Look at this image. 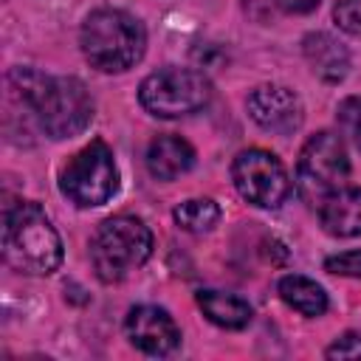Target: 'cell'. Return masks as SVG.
<instances>
[{"instance_id":"7c38bea8","label":"cell","mask_w":361,"mask_h":361,"mask_svg":"<svg viewBox=\"0 0 361 361\" xmlns=\"http://www.w3.org/2000/svg\"><path fill=\"white\" fill-rule=\"evenodd\" d=\"M195 166V147L172 133H164L147 147V169L155 180H175Z\"/></svg>"},{"instance_id":"5b68a950","label":"cell","mask_w":361,"mask_h":361,"mask_svg":"<svg viewBox=\"0 0 361 361\" xmlns=\"http://www.w3.org/2000/svg\"><path fill=\"white\" fill-rule=\"evenodd\" d=\"M347 178H350V158H347L344 138L330 130L310 135L299 152L296 178H293V186L302 203H307L310 209H319L324 197L347 186Z\"/></svg>"},{"instance_id":"5bb4252c","label":"cell","mask_w":361,"mask_h":361,"mask_svg":"<svg viewBox=\"0 0 361 361\" xmlns=\"http://www.w3.org/2000/svg\"><path fill=\"white\" fill-rule=\"evenodd\" d=\"M197 305L212 324L226 330H243L254 316L251 305L243 296L226 293V290H197Z\"/></svg>"},{"instance_id":"8fae6325","label":"cell","mask_w":361,"mask_h":361,"mask_svg":"<svg viewBox=\"0 0 361 361\" xmlns=\"http://www.w3.org/2000/svg\"><path fill=\"white\" fill-rule=\"evenodd\" d=\"M319 223L333 237L361 234V186H341L316 209Z\"/></svg>"},{"instance_id":"3957f363","label":"cell","mask_w":361,"mask_h":361,"mask_svg":"<svg viewBox=\"0 0 361 361\" xmlns=\"http://www.w3.org/2000/svg\"><path fill=\"white\" fill-rule=\"evenodd\" d=\"M85 59L102 73L130 71L147 48V31L138 17L121 8H96L79 28Z\"/></svg>"},{"instance_id":"ffe728a7","label":"cell","mask_w":361,"mask_h":361,"mask_svg":"<svg viewBox=\"0 0 361 361\" xmlns=\"http://www.w3.org/2000/svg\"><path fill=\"white\" fill-rule=\"evenodd\" d=\"M324 355L327 358H361V333H344V336H338L327 347Z\"/></svg>"},{"instance_id":"7a4b0ae2","label":"cell","mask_w":361,"mask_h":361,"mask_svg":"<svg viewBox=\"0 0 361 361\" xmlns=\"http://www.w3.org/2000/svg\"><path fill=\"white\" fill-rule=\"evenodd\" d=\"M3 259L28 276L54 274L62 262V240L51 217L34 200L8 203L3 212Z\"/></svg>"},{"instance_id":"44dd1931","label":"cell","mask_w":361,"mask_h":361,"mask_svg":"<svg viewBox=\"0 0 361 361\" xmlns=\"http://www.w3.org/2000/svg\"><path fill=\"white\" fill-rule=\"evenodd\" d=\"M274 6H279L288 14H310L322 0H271Z\"/></svg>"},{"instance_id":"d6986e66","label":"cell","mask_w":361,"mask_h":361,"mask_svg":"<svg viewBox=\"0 0 361 361\" xmlns=\"http://www.w3.org/2000/svg\"><path fill=\"white\" fill-rule=\"evenodd\" d=\"M324 268L336 276H350V279H361V251H341L324 259Z\"/></svg>"},{"instance_id":"ac0fdd59","label":"cell","mask_w":361,"mask_h":361,"mask_svg":"<svg viewBox=\"0 0 361 361\" xmlns=\"http://www.w3.org/2000/svg\"><path fill=\"white\" fill-rule=\"evenodd\" d=\"M333 17L341 31L361 37V0H338L333 8Z\"/></svg>"},{"instance_id":"277c9868","label":"cell","mask_w":361,"mask_h":361,"mask_svg":"<svg viewBox=\"0 0 361 361\" xmlns=\"http://www.w3.org/2000/svg\"><path fill=\"white\" fill-rule=\"evenodd\" d=\"M90 265L107 285L127 279L152 254V231L141 217L113 214L102 220L90 237Z\"/></svg>"},{"instance_id":"30bf717a","label":"cell","mask_w":361,"mask_h":361,"mask_svg":"<svg viewBox=\"0 0 361 361\" xmlns=\"http://www.w3.org/2000/svg\"><path fill=\"white\" fill-rule=\"evenodd\" d=\"M127 338L135 350L147 355H169L180 344V330L175 319L158 305H135L124 319Z\"/></svg>"},{"instance_id":"ba28073f","label":"cell","mask_w":361,"mask_h":361,"mask_svg":"<svg viewBox=\"0 0 361 361\" xmlns=\"http://www.w3.org/2000/svg\"><path fill=\"white\" fill-rule=\"evenodd\" d=\"M231 180L234 189L259 209H279L293 189L285 164L274 152L259 147L237 152V158L231 161Z\"/></svg>"},{"instance_id":"52a82bcc","label":"cell","mask_w":361,"mask_h":361,"mask_svg":"<svg viewBox=\"0 0 361 361\" xmlns=\"http://www.w3.org/2000/svg\"><path fill=\"white\" fill-rule=\"evenodd\" d=\"M59 189L71 203L82 209L107 203L118 192V166L107 141L93 138L90 144H85L62 166Z\"/></svg>"},{"instance_id":"4fadbf2b","label":"cell","mask_w":361,"mask_h":361,"mask_svg":"<svg viewBox=\"0 0 361 361\" xmlns=\"http://www.w3.org/2000/svg\"><path fill=\"white\" fill-rule=\"evenodd\" d=\"M302 51L310 71L324 82H341L350 71V54L333 34H324V31L307 34L302 42Z\"/></svg>"},{"instance_id":"9a60e30c","label":"cell","mask_w":361,"mask_h":361,"mask_svg":"<svg viewBox=\"0 0 361 361\" xmlns=\"http://www.w3.org/2000/svg\"><path fill=\"white\" fill-rule=\"evenodd\" d=\"M276 293L288 307H293L296 313H302L307 319L324 316V310L330 305L324 288L319 282H313L310 276H302V274H285L276 285Z\"/></svg>"},{"instance_id":"9c48e42d","label":"cell","mask_w":361,"mask_h":361,"mask_svg":"<svg viewBox=\"0 0 361 361\" xmlns=\"http://www.w3.org/2000/svg\"><path fill=\"white\" fill-rule=\"evenodd\" d=\"M248 116L274 135H290L302 127V99L285 85H259L245 99Z\"/></svg>"},{"instance_id":"6da1fadb","label":"cell","mask_w":361,"mask_h":361,"mask_svg":"<svg viewBox=\"0 0 361 361\" xmlns=\"http://www.w3.org/2000/svg\"><path fill=\"white\" fill-rule=\"evenodd\" d=\"M8 82L20 93L23 104L34 113L45 135L73 138L93 118V96L76 76H48L37 68H14Z\"/></svg>"},{"instance_id":"e0dca14e","label":"cell","mask_w":361,"mask_h":361,"mask_svg":"<svg viewBox=\"0 0 361 361\" xmlns=\"http://www.w3.org/2000/svg\"><path fill=\"white\" fill-rule=\"evenodd\" d=\"M336 118H338L341 133L355 144V149H361V96H347L338 104Z\"/></svg>"},{"instance_id":"2e32d148","label":"cell","mask_w":361,"mask_h":361,"mask_svg":"<svg viewBox=\"0 0 361 361\" xmlns=\"http://www.w3.org/2000/svg\"><path fill=\"white\" fill-rule=\"evenodd\" d=\"M175 223L183 228V231H192V234H203V231H212L220 220V206L212 200V197H189L183 203L175 206L172 212Z\"/></svg>"},{"instance_id":"8992f818","label":"cell","mask_w":361,"mask_h":361,"mask_svg":"<svg viewBox=\"0 0 361 361\" xmlns=\"http://www.w3.org/2000/svg\"><path fill=\"white\" fill-rule=\"evenodd\" d=\"M212 99V82L203 71L166 65L149 73L138 87L141 107L155 118H180L197 113Z\"/></svg>"}]
</instances>
